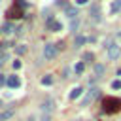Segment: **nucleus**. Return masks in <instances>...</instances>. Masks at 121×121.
<instances>
[{"instance_id": "1", "label": "nucleus", "mask_w": 121, "mask_h": 121, "mask_svg": "<svg viewBox=\"0 0 121 121\" xmlns=\"http://www.w3.org/2000/svg\"><path fill=\"white\" fill-rule=\"evenodd\" d=\"M102 104H104L106 113H115V112L121 110V98H117V96H106Z\"/></svg>"}, {"instance_id": "2", "label": "nucleus", "mask_w": 121, "mask_h": 121, "mask_svg": "<svg viewBox=\"0 0 121 121\" xmlns=\"http://www.w3.org/2000/svg\"><path fill=\"white\" fill-rule=\"evenodd\" d=\"M43 57H45V60L55 59L57 57V45L55 43H45L43 45Z\"/></svg>"}, {"instance_id": "3", "label": "nucleus", "mask_w": 121, "mask_h": 121, "mask_svg": "<svg viewBox=\"0 0 121 121\" xmlns=\"http://www.w3.org/2000/svg\"><path fill=\"white\" fill-rule=\"evenodd\" d=\"M119 55H121V45H115V43H113L112 47H108V59H110V60L117 59Z\"/></svg>"}, {"instance_id": "4", "label": "nucleus", "mask_w": 121, "mask_h": 121, "mask_svg": "<svg viewBox=\"0 0 121 121\" xmlns=\"http://www.w3.org/2000/svg\"><path fill=\"white\" fill-rule=\"evenodd\" d=\"M96 95H98V89H91V91L85 95V98L81 100V106H87L91 100H95V96H96Z\"/></svg>"}, {"instance_id": "5", "label": "nucleus", "mask_w": 121, "mask_h": 121, "mask_svg": "<svg viewBox=\"0 0 121 121\" xmlns=\"http://www.w3.org/2000/svg\"><path fill=\"white\" fill-rule=\"evenodd\" d=\"M8 85H9L11 89H17V87L21 85V79H19L17 76H9V78H8Z\"/></svg>"}, {"instance_id": "6", "label": "nucleus", "mask_w": 121, "mask_h": 121, "mask_svg": "<svg viewBox=\"0 0 121 121\" xmlns=\"http://www.w3.org/2000/svg\"><path fill=\"white\" fill-rule=\"evenodd\" d=\"M64 13H66L70 19H74V17L78 15V9H76L74 6H64Z\"/></svg>"}, {"instance_id": "7", "label": "nucleus", "mask_w": 121, "mask_h": 121, "mask_svg": "<svg viewBox=\"0 0 121 121\" xmlns=\"http://www.w3.org/2000/svg\"><path fill=\"white\" fill-rule=\"evenodd\" d=\"M81 93H83V89H81V87H74V89L70 91V100L79 98V96H81Z\"/></svg>"}, {"instance_id": "8", "label": "nucleus", "mask_w": 121, "mask_h": 121, "mask_svg": "<svg viewBox=\"0 0 121 121\" xmlns=\"http://www.w3.org/2000/svg\"><path fill=\"white\" fill-rule=\"evenodd\" d=\"M47 26L55 32V30H62V25L59 23V21H47Z\"/></svg>"}, {"instance_id": "9", "label": "nucleus", "mask_w": 121, "mask_h": 121, "mask_svg": "<svg viewBox=\"0 0 121 121\" xmlns=\"http://www.w3.org/2000/svg\"><path fill=\"white\" fill-rule=\"evenodd\" d=\"M85 42H87V38H85V36H81V34H78V36H76V40H74V47H81Z\"/></svg>"}, {"instance_id": "10", "label": "nucleus", "mask_w": 121, "mask_h": 121, "mask_svg": "<svg viewBox=\"0 0 121 121\" xmlns=\"http://www.w3.org/2000/svg\"><path fill=\"white\" fill-rule=\"evenodd\" d=\"M42 110H43V112H47V113H49V112H53V102H51V100L42 102Z\"/></svg>"}, {"instance_id": "11", "label": "nucleus", "mask_w": 121, "mask_h": 121, "mask_svg": "<svg viewBox=\"0 0 121 121\" xmlns=\"http://www.w3.org/2000/svg\"><path fill=\"white\" fill-rule=\"evenodd\" d=\"M13 117V110H6L0 113V121H6V119H11Z\"/></svg>"}, {"instance_id": "12", "label": "nucleus", "mask_w": 121, "mask_h": 121, "mask_svg": "<svg viewBox=\"0 0 121 121\" xmlns=\"http://www.w3.org/2000/svg\"><path fill=\"white\" fill-rule=\"evenodd\" d=\"M104 64H95V74H96V78H100L102 74H104Z\"/></svg>"}, {"instance_id": "13", "label": "nucleus", "mask_w": 121, "mask_h": 121, "mask_svg": "<svg viewBox=\"0 0 121 121\" xmlns=\"http://www.w3.org/2000/svg\"><path fill=\"white\" fill-rule=\"evenodd\" d=\"M89 15H93V17L98 21V19H100V17H98V6H91V9H89Z\"/></svg>"}, {"instance_id": "14", "label": "nucleus", "mask_w": 121, "mask_h": 121, "mask_svg": "<svg viewBox=\"0 0 121 121\" xmlns=\"http://www.w3.org/2000/svg\"><path fill=\"white\" fill-rule=\"evenodd\" d=\"M2 32H6V34L13 32V25H11V23H4V25H2Z\"/></svg>"}, {"instance_id": "15", "label": "nucleus", "mask_w": 121, "mask_h": 121, "mask_svg": "<svg viewBox=\"0 0 121 121\" xmlns=\"http://www.w3.org/2000/svg\"><path fill=\"white\" fill-rule=\"evenodd\" d=\"M83 70H85V64H83V62H78V64L74 66V72H76V74H81Z\"/></svg>"}, {"instance_id": "16", "label": "nucleus", "mask_w": 121, "mask_h": 121, "mask_svg": "<svg viewBox=\"0 0 121 121\" xmlns=\"http://www.w3.org/2000/svg\"><path fill=\"white\" fill-rule=\"evenodd\" d=\"M51 83H53V78H51V76H49V74H47V76H43V78H42V85H51Z\"/></svg>"}, {"instance_id": "17", "label": "nucleus", "mask_w": 121, "mask_h": 121, "mask_svg": "<svg viewBox=\"0 0 121 121\" xmlns=\"http://www.w3.org/2000/svg\"><path fill=\"white\" fill-rule=\"evenodd\" d=\"M119 9H121V0H115V2H113V6H112V11H113V13H117Z\"/></svg>"}, {"instance_id": "18", "label": "nucleus", "mask_w": 121, "mask_h": 121, "mask_svg": "<svg viewBox=\"0 0 121 121\" xmlns=\"http://www.w3.org/2000/svg\"><path fill=\"white\" fill-rule=\"evenodd\" d=\"M9 17H21V11H19L17 8H13V9L9 11Z\"/></svg>"}, {"instance_id": "19", "label": "nucleus", "mask_w": 121, "mask_h": 121, "mask_svg": "<svg viewBox=\"0 0 121 121\" xmlns=\"http://www.w3.org/2000/svg\"><path fill=\"white\" fill-rule=\"evenodd\" d=\"M81 59H83L85 62H89V60H93L95 57H93V53H83V57H81Z\"/></svg>"}, {"instance_id": "20", "label": "nucleus", "mask_w": 121, "mask_h": 121, "mask_svg": "<svg viewBox=\"0 0 121 121\" xmlns=\"http://www.w3.org/2000/svg\"><path fill=\"white\" fill-rule=\"evenodd\" d=\"M112 89H121V79H115V81H112Z\"/></svg>"}, {"instance_id": "21", "label": "nucleus", "mask_w": 121, "mask_h": 121, "mask_svg": "<svg viewBox=\"0 0 121 121\" xmlns=\"http://www.w3.org/2000/svg\"><path fill=\"white\" fill-rule=\"evenodd\" d=\"M25 51H26V45H17V53L19 55H23Z\"/></svg>"}, {"instance_id": "22", "label": "nucleus", "mask_w": 121, "mask_h": 121, "mask_svg": "<svg viewBox=\"0 0 121 121\" xmlns=\"http://www.w3.org/2000/svg\"><path fill=\"white\" fill-rule=\"evenodd\" d=\"M78 25H79L78 21H72V25H70V28H72V32H76V30H78Z\"/></svg>"}, {"instance_id": "23", "label": "nucleus", "mask_w": 121, "mask_h": 121, "mask_svg": "<svg viewBox=\"0 0 121 121\" xmlns=\"http://www.w3.org/2000/svg\"><path fill=\"white\" fill-rule=\"evenodd\" d=\"M13 68L19 70V68H21V62H19V60H13Z\"/></svg>"}, {"instance_id": "24", "label": "nucleus", "mask_w": 121, "mask_h": 121, "mask_svg": "<svg viewBox=\"0 0 121 121\" xmlns=\"http://www.w3.org/2000/svg\"><path fill=\"white\" fill-rule=\"evenodd\" d=\"M87 2H89V0H76V4H78V6H83V4H87Z\"/></svg>"}, {"instance_id": "25", "label": "nucleus", "mask_w": 121, "mask_h": 121, "mask_svg": "<svg viewBox=\"0 0 121 121\" xmlns=\"http://www.w3.org/2000/svg\"><path fill=\"white\" fill-rule=\"evenodd\" d=\"M0 83H8V79L4 78V74H0Z\"/></svg>"}, {"instance_id": "26", "label": "nucleus", "mask_w": 121, "mask_h": 121, "mask_svg": "<svg viewBox=\"0 0 121 121\" xmlns=\"http://www.w3.org/2000/svg\"><path fill=\"white\" fill-rule=\"evenodd\" d=\"M42 121H49V113H43L42 115Z\"/></svg>"}, {"instance_id": "27", "label": "nucleus", "mask_w": 121, "mask_h": 121, "mask_svg": "<svg viewBox=\"0 0 121 121\" xmlns=\"http://www.w3.org/2000/svg\"><path fill=\"white\" fill-rule=\"evenodd\" d=\"M117 76H121V68H119V70H117Z\"/></svg>"}, {"instance_id": "28", "label": "nucleus", "mask_w": 121, "mask_h": 121, "mask_svg": "<svg viewBox=\"0 0 121 121\" xmlns=\"http://www.w3.org/2000/svg\"><path fill=\"white\" fill-rule=\"evenodd\" d=\"M28 121H34V117H30V119H28Z\"/></svg>"}, {"instance_id": "29", "label": "nucleus", "mask_w": 121, "mask_h": 121, "mask_svg": "<svg viewBox=\"0 0 121 121\" xmlns=\"http://www.w3.org/2000/svg\"><path fill=\"white\" fill-rule=\"evenodd\" d=\"M78 121H83V119H78Z\"/></svg>"}]
</instances>
